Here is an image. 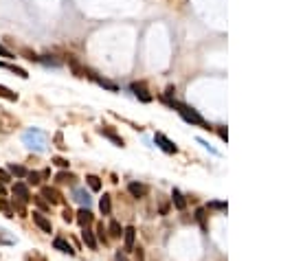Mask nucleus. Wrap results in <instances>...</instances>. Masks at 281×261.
Segmentation results:
<instances>
[{
  "mask_svg": "<svg viewBox=\"0 0 281 261\" xmlns=\"http://www.w3.org/2000/svg\"><path fill=\"white\" fill-rule=\"evenodd\" d=\"M172 108H176V112H178L183 119L187 121V123H191V125H200V127H205V130H209V125H207V121L202 119L200 114H198V110L194 108H189L187 103H180V101H167Z\"/></svg>",
  "mask_w": 281,
  "mask_h": 261,
  "instance_id": "f257e3e1",
  "label": "nucleus"
},
{
  "mask_svg": "<svg viewBox=\"0 0 281 261\" xmlns=\"http://www.w3.org/2000/svg\"><path fill=\"white\" fill-rule=\"evenodd\" d=\"M22 143H24L29 149H35V152H44V147H46V136H44L42 130H35V127H31V130H26L24 134H22Z\"/></svg>",
  "mask_w": 281,
  "mask_h": 261,
  "instance_id": "f03ea898",
  "label": "nucleus"
},
{
  "mask_svg": "<svg viewBox=\"0 0 281 261\" xmlns=\"http://www.w3.org/2000/svg\"><path fill=\"white\" fill-rule=\"evenodd\" d=\"M11 193H13V202H20V204H29L31 202V189L26 182H15L13 189H11Z\"/></svg>",
  "mask_w": 281,
  "mask_h": 261,
  "instance_id": "7ed1b4c3",
  "label": "nucleus"
},
{
  "mask_svg": "<svg viewBox=\"0 0 281 261\" xmlns=\"http://www.w3.org/2000/svg\"><path fill=\"white\" fill-rule=\"evenodd\" d=\"M18 123L20 121L15 119L13 114L0 108V134H9V132H13L15 127H18Z\"/></svg>",
  "mask_w": 281,
  "mask_h": 261,
  "instance_id": "20e7f679",
  "label": "nucleus"
},
{
  "mask_svg": "<svg viewBox=\"0 0 281 261\" xmlns=\"http://www.w3.org/2000/svg\"><path fill=\"white\" fill-rule=\"evenodd\" d=\"M40 198H44V200H46V204H48V207H55V204H64L62 193H59L55 187H42Z\"/></svg>",
  "mask_w": 281,
  "mask_h": 261,
  "instance_id": "39448f33",
  "label": "nucleus"
},
{
  "mask_svg": "<svg viewBox=\"0 0 281 261\" xmlns=\"http://www.w3.org/2000/svg\"><path fill=\"white\" fill-rule=\"evenodd\" d=\"M154 143H156V145L161 147L165 154H176V152H178L176 143H174V141H169V138L165 136L163 132H156V134H154Z\"/></svg>",
  "mask_w": 281,
  "mask_h": 261,
  "instance_id": "423d86ee",
  "label": "nucleus"
},
{
  "mask_svg": "<svg viewBox=\"0 0 281 261\" xmlns=\"http://www.w3.org/2000/svg\"><path fill=\"white\" fill-rule=\"evenodd\" d=\"M31 218H33V224H35L42 233H48V235L53 233V224H51V220H48L44 213H40V211H33Z\"/></svg>",
  "mask_w": 281,
  "mask_h": 261,
  "instance_id": "0eeeda50",
  "label": "nucleus"
},
{
  "mask_svg": "<svg viewBox=\"0 0 281 261\" xmlns=\"http://www.w3.org/2000/svg\"><path fill=\"white\" fill-rule=\"evenodd\" d=\"M48 176H51V169H42V171H29V174H26V185L37 187V185H42V180H46Z\"/></svg>",
  "mask_w": 281,
  "mask_h": 261,
  "instance_id": "6e6552de",
  "label": "nucleus"
},
{
  "mask_svg": "<svg viewBox=\"0 0 281 261\" xmlns=\"http://www.w3.org/2000/svg\"><path fill=\"white\" fill-rule=\"evenodd\" d=\"M134 240H136V229L134 226H125L123 229V248H125V253L134 251Z\"/></svg>",
  "mask_w": 281,
  "mask_h": 261,
  "instance_id": "1a4fd4ad",
  "label": "nucleus"
},
{
  "mask_svg": "<svg viewBox=\"0 0 281 261\" xmlns=\"http://www.w3.org/2000/svg\"><path fill=\"white\" fill-rule=\"evenodd\" d=\"M73 198H75L77 202L81 204V209H90L92 200H90V196H88V191H86V189H81V187H75V189H73Z\"/></svg>",
  "mask_w": 281,
  "mask_h": 261,
  "instance_id": "9d476101",
  "label": "nucleus"
},
{
  "mask_svg": "<svg viewBox=\"0 0 281 261\" xmlns=\"http://www.w3.org/2000/svg\"><path fill=\"white\" fill-rule=\"evenodd\" d=\"M53 248H55V251H59V253H64V255H75L73 246H70L68 240H66V237H62V235H57V237L53 240Z\"/></svg>",
  "mask_w": 281,
  "mask_h": 261,
  "instance_id": "9b49d317",
  "label": "nucleus"
},
{
  "mask_svg": "<svg viewBox=\"0 0 281 261\" xmlns=\"http://www.w3.org/2000/svg\"><path fill=\"white\" fill-rule=\"evenodd\" d=\"M77 224H79L81 226V229H88V226H90L92 224V220H95V218H92V213H90V209H79V211H77Z\"/></svg>",
  "mask_w": 281,
  "mask_h": 261,
  "instance_id": "f8f14e48",
  "label": "nucleus"
},
{
  "mask_svg": "<svg viewBox=\"0 0 281 261\" xmlns=\"http://www.w3.org/2000/svg\"><path fill=\"white\" fill-rule=\"evenodd\" d=\"M81 242H84L90 251H97V237L90 229H81Z\"/></svg>",
  "mask_w": 281,
  "mask_h": 261,
  "instance_id": "ddd939ff",
  "label": "nucleus"
},
{
  "mask_svg": "<svg viewBox=\"0 0 281 261\" xmlns=\"http://www.w3.org/2000/svg\"><path fill=\"white\" fill-rule=\"evenodd\" d=\"M132 92H134L143 103H150V101H152V94L147 92V88L143 86V84H132Z\"/></svg>",
  "mask_w": 281,
  "mask_h": 261,
  "instance_id": "4468645a",
  "label": "nucleus"
},
{
  "mask_svg": "<svg viewBox=\"0 0 281 261\" xmlns=\"http://www.w3.org/2000/svg\"><path fill=\"white\" fill-rule=\"evenodd\" d=\"M99 134H101V136H106V138H110V141H112V143H114V145H117V147H123V138H121V136H117V134H114V132H112V130H110V127H108V125H103V127H99Z\"/></svg>",
  "mask_w": 281,
  "mask_h": 261,
  "instance_id": "2eb2a0df",
  "label": "nucleus"
},
{
  "mask_svg": "<svg viewBox=\"0 0 281 261\" xmlns=\"http://www.w3.org/2000/svg\"><path fill=\"white\" fill-rule=\"evenodd\" d=\"M0 68L9 70V73H13V75H18L20 79H29V73H26L24 68H20V66H15V64H7V62H0Z\"/></svg>",
  "mask_w": 281,
  "mask_h": 261,
  "instance_id": "dca6fc26",
  "label": "nucleus"
},
{
  "mask_svg": "<svg viewBox=\"0 0 281 261\" xmlns=\"http://www.w3.org/2000/svg\"><path fill=\"white\" fill-rule=\"evenodd\" d=\"M0 99H4V101H11V103H15L20 99V94L18 92H13L11 88H7V86H2L0 84Z\"/></svg>",
  "mask_w": 281,
  "mask_h": 261,
  "instance_id": "f3484780",
  "label": "nucleus"
},
{
  "mask_svg": "<svg viewBox=\"0 0 281 261\" xmlns=\"http://www.w3.org/2000/svg\"><path fill=\"white\" fill-rule=\"evenodd\" d=\"M128 191H130L134 198H145V196H147V187H145V185H139V182H130V185H128Z\"/></svg>",
  "mask_w": 281,
  "mask_h": 261,
  "instance_id": "a211bd4d",
  "label": "nucleus"
},
{
  "mask_svg": "<svg viewBox=\"0 0 281 261\" xmlns=\"http://www.w3.org/2000/svg\"><path fill=\"white\" fill-rule=\"evenodd\" d=\"M0 211H2L4 218H15L13 204H11V200H7V198H0Z\"/></svg>",
  "mask_w": 281,
  "mask_h": 261,
  "instance_id": "6ab92c4d",
  "label": "nucleus"
},
{
  "mask_svg": "<svg viewBox=\"0 0 281 261\" xmlns=\"http://www.w3.org/2000/svg\"><path fill=\"white\" fill-rule=\"evenodd\" d=\"M172 200H174V207L178 209V211H185V209H187V200H185L183 193H180V189H174Z\"/></svg>",
  "mask_w": 281,
  "mask_h": 261,
  "instance_id": "aec40b11",
  "label": "nucleus"
},
{
  "mask_svg": "<svg viewBox=\"0 0 281 261\" xmlns=\"http://www.w3.org/2000/svg\"><path fill=\"white\" fill-rule=\"evenodd\" d=\"M99 209H101V215H110L112 213V198L108 193H103V198L99 200Z\"/></svg>",
  "mask_w": 281,
  "mask_h": 261,
  "instance_id": "412c9836",
  "label": "nucleus"
},
{
  "mask_svg": "<svg viewBox=\"0 0 281 261\" xmlns=\"http://www.w3.org/2000/svg\"><path fill=\"white\" fill-rule=\"evenodd\" d=\"M55 180H57L59 185H73L77 178H75V174H70V171H59V174L55 176Z\"/></svg>",
  "mask_w": 281,
  "mask_h": 261,
  "instance_id": "4be33fe9",
  "label": "nucleus"
},
{
  "mask_svg": "<svg viewBox=\"0 0 281 261\" xmlns=\"http://www.w3.org/2000/svg\"><path fill=\"white\" fill-rule=\"evenodd\" d=\"M9 174L11 176H15V178H18V180H22V178H26V174H29V169H26V167H22V165H9Z\"/></svg>",
  "mask_w": 281,
  "mask_h": 261,
  "instance_id": "5701e85b",
  "label": "nucleus"
},
{
  "mask_svg": "<svg viewBox=\"0 0 281 261\" xmlns=\"http://www.w3.org/2000/svg\"><path fill=\"white\" fill-rule=\"evenodd\" d=\"M15 240L9 235V231H4V229H0V246H13Z\"/></svg>",
  "mask_w": 281,
  "mask_h": 261,
  "instance_id": "b1692460",
  "label": "nucleus"
},
{
  "mask_svg": "<svg viewBox=\"0 0 281 261\" xmlns=\"http://www.w3.org/2000/svg\"><path fill=\"white\" fill-rule=\"evenodd\" d=\"M86 182L92 191H101V180H99L97 176H86Z\"/></svg>",
  "mask_w": 281,
  "mask_h": 261,
  "instance_id": "393cba45",
  "label": "nucleus"
},
{
  "mask_svg": "<svg viewBox=\"0 0 281 261\" xmlns=\"http://www.w3.org/2000/svg\"><path fill=\"white\" fill-rule=\"evenodd\" d=\"M108 231H110V235H112V237H121V235H123V229H121V224H119V222H110V226H108Z\"/></svg>",
  "mask_w": 281,
  "mask_h": 261,
  "instance_id": "a878e982",
  "label": "nucleus"
},
{
  "mask_svg": "<svg viewBox=\"0 0 281 261\" xmlns=\"http://www.w3.org/2000/svg\"><path fill=\"white\" fill-rule=\"evenodd\" d=\"M97 84H99V86H103V88H108V90H112V92H117V90H119V86H117V84H112V81H108V79H97Z\"/></svg>",
  "mask_w": 281,
  "mask_h": 261,
  "instance_id": "bb28decb",
  "label": "nucleus"
},
{
  "mask_svg": "<svg viewBox=\"0 0 281 261\" xmlns=\"http://www.w3.org/2000/svg\"><path fill=\"white\" fill-rule=\"evenodd\" d=\"M33 200H35V204H37V209H40V213H44V211H48V209H51V207H48V204H46V200H44V198L35 196Z\"/></svg>",
  "mask_w": 281,
  "mask_h": 261,
  "instance_id": "cd10ccee",
  "label": "nucleus"
},
{
  "mask_svg": "<svg viewBox=\"0 0 281 261\" xmlns=\"http://www.w3.org/2000/svg\"><path fill=\"white\" fill-rule=\"evenodd\" d=\"M95 235L99 237V242L108 244V235H106V229H103V224H99V226H97V233H95Z\"/></svg>",
  "mask_w": 281,
  "mask_h": 261,
  "instance_id": "c85d7f7f",
  "label": "nucleus"
},
{
  "mask_svg": "<svg viewBox=\"0 0 281 261\" xmlns=\"http://www.w3.org/2000/svg\"><path fill=\"white\" fill-rule=\"evenodd\" d=\"M198 143H200V145H202V147H205V149H207V152H211V154H213V156H220V152H218V149H216V147H211V145H209V143L205 141V138H198Z\"/></svg>",
  "mask_w": 281,
  "mask_h": 261,
  "instance_id": "c756f323",
  "label": "nucleus"
},
{
  "mask_svg": "<svg viewBox=\"0 0 281 261\" xmlns=\"http://www.w3.org/2000/svg\"><path fill=\"white\" fill-rule=\"evenodd\" d=\"M0 182H2V185H7V182H11V174L7 169H0Z\"/></svg>",
  "mask_w": 281,
  "mask_h": 261,
  "instance_id": "7c9ffc66",
  "label": "nucleus"
},
{
  "mask_svg": "<svg viewBox=\"0 0 281 261\" xmlns=\"http://www.w3.org/2000/svg\"><path fill=\"white\" fill-rule=\"evenodd\" d=\"M53 165H57V167L66 169V167H68V160H66V158H59V156H55V158H53Z\"/></svg>",
  "mask_w": 281,
  "mask_h": 261,
  "instance_id": "2f4dec72",
  "label": "nucleus"
},
{
  "mask_svg": "<svg viewBox=\"0 0 281 261\" xmlns=\"http://www.w3.org/2000/svg\"><path fill=\"white\" fill-rule=\"evenodd\" d=\"M62 218H64V222H73V220H75V213H73V211H70V209H64Z\"/></svg>",
  "mask_w": 281,
  "mask_h": 261,
  "instance_id": "473e14b6",
  "label": "nucleus"
},
{
  "mask_svg": "<svg viewBox=\"0 0 281 261\" xmlns=\"http://www.w3.org/2000/svg\"><path fill=\"white\" fill-rule=\"evenodd\" d=\"M0 57H13V53H11L9 48H4L2 44H0Z\"/></svg>",
  "mask_w": 281,
  "mask_h": 261,
  "instance_id": "72a5a7b5",
  "label": "nucleus"
},
{
  "mask_svg": "<svg viewBox=\"0 0 281 261\" xmlns=\"http://www.w3.org/2000/svg\"><path fill=\"white\" fill-rule=\"evenodd\" d=\"M209 209H227V202H211Z\"/></svg>",
  "mask_w": 281,
  "mask_h": 261,
  "instance_id": "f704fd0d",
  "label": "nucleus"
},
{
  "mask_svg": "<svg viewBox=\"0 0 281 261\" xmlns=\"http://www.w3.org/2000/svg\"><path fill=\"white\" fill-rule=\"evenodd\" d=\"M26 261H46V259L40 257V255H26Z\"/></svg>",
  "mask_w": 281,
  "mask_h": 261,
  "instance_id": "c9c22d12",
  "label": "nucleus"
},
{
  "mask_svg": "<svg viewBox=\"0 0 281 261\" xmlns=\"http://www.w3.org/2000/svg\"><path fill=\"white\" fill-rule=\"evenodd\" d=\"M114 261H128V257H125V255H123V253L119 251L117 255H114Z\"/></svg>",
  "mask_w": 281,
  "mask_h": 261,
  "instance_id": "e433bc0d",
  "label": "nucleus"
},
{
  "mask_svg": "<svg viewBox=\"0 0 281 261\" xmlns=\"http://www.w3.org/2000/svg\"><path fill=\"white\" fill-rule=\"evenodd\" d=\"M4 196H7V189H4V185L0 182V198H4Z\"/></svg>",
  "mask_w": 281,
  "mask_h": 261,
  "instance_id": "4c0bfd02",
  "label": "nucleus"
}]
</instances>
